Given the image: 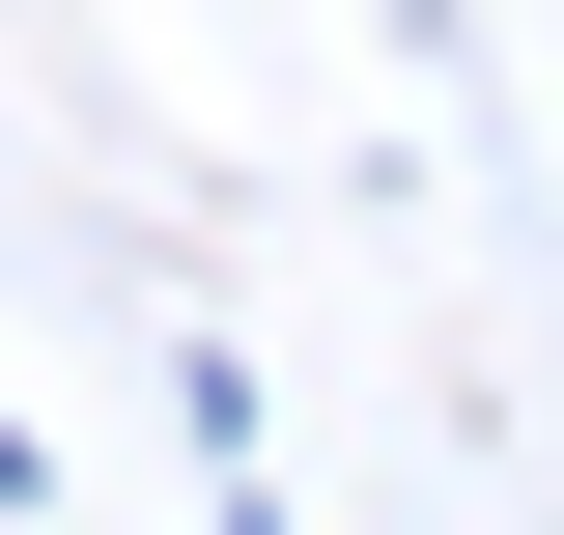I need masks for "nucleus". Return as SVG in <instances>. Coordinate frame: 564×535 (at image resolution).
<instances>
[]
</instances>
